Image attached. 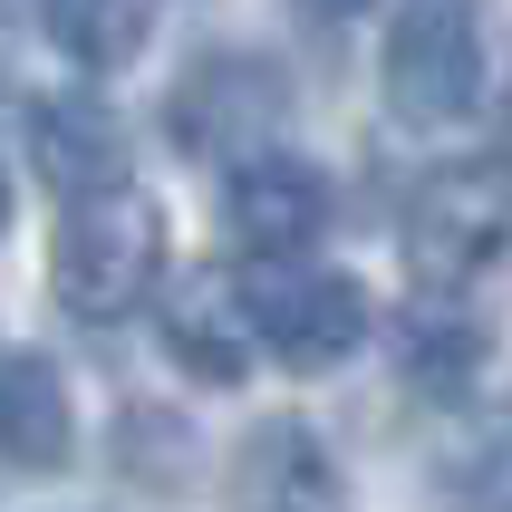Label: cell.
<instances>
[{"label": "cell", "mask_w": 512, "mask_h": 512, "mask_svg": "<svg viewBox=\"0 0 512 512\" xmlns=\"http://www.w3.org/2000/svg\"><path fill=\"white\" fill-rule=\"evenodd\" d=\"M281 116H290V78L271 68V58H252V49L194 58L184 87H174V145H184V155H213V165L271 155Z\"/></svg>", "instance_id": "obj_4"}, {"label": "cell", "mask_w": 512, "mask_h": 512, "mask_svg": "<svg viewBox=\"0 0 512 512\" xmlns=\"http://www.w3.org/2000/svg\"><path fill=\"white\" fill-rule=\"evenodd\" d=\"M387 97L406 126H455L484 97V39L464 0H406V20L387 29Z\"/></svg>", "instance_id": "obj_5"}, {"label": "cell", "mask_w": 512, "mask_h": 512, "mask_svg": "<svg viewBox=\"0 0 512 512\" xmlns=\"http://www.w3.org/2000/svg\"><path fill=\"white\" fill-rule=\"evenodd\" d=\"M0 223H10V174H0Z\"/></svg>", "instance_id": "obj_14"}, {"label": "cell", "mask_w": 512, "mask_h": 512, "mask_svg": "<svg viewBox=\"0 0 512 512\" xmlns=\"http://www.w3.org/2000/svg\"><path fill=\"white\" fill-rule=\"evenodd\" d=\"M68 455H78V406H68L58 358L10 348V358H0V464H20V474H58Z\"/></svg>", "instance_id": "obj_10"}, {"label": "cell", "mask_w": 512, "mask_h": 512, "mask_svg": "<svg viewBox=\"0 0 512 512\" xmlns=\"http://www.w3.org/2000/svg\"><path fill=\"white\" fill-rule=\"evenodd\" d=\"M165 281V213L145 184H107V194L58 203V242H49V290L78 319H126L145 290Z\"/></svg>", "instance_id": "obj_1"}, {"label": "cell", "mask_w": 512, "mask_h": 512, "mask_svg": "<svg viewBox=\"0 0 512 512\" xmlns=\"http://www.w3.org/2000/svg\"><path fill=\"white\" fill-rule=\"evenodd\" d=\"M39 10L78 68H126L145 49V20H155V0H39Z\"/></svg>", "instance_id": "obj_12"}, {"label": "cell", "mask_w": 512, "mask_h": 512, "mask_svg": "<svg viewBox=\"0 0 512 512\" xmlns=\"http://www.w3.org/2000/svg\"><path fill=\"white\" fill-rule=\"evenodd\" d=\"M165 358L203 387H242L261 368L252 348V310H242V281L232 271H194V281L165 290Z\"/></svg>", "instance_id": "obj_9"}, {"label": "cell", "mask_w": 512, "mask_h": 512, "mask_svg": "<svg viewBox=\"0 0 512 512\" xmlns=\"http://www.w3.org/2000/svg\"><path fill=\"white\" fill-rule=\"evenodd\" d=\"M223 512H348V474L310 426H252L232 445Z\"/></svg>", "instance_id": "obj_8"}, {"label": "cell", "mask_w": 512, "mask_h": 512, "mask_svg": "<svg viewBox=\"0 0 512 512\" xmlns=\"http://www.w3.org/2000/svg\"><path fill=\"white\" fill-rule=\"evenodd\" d=\"M223 223L232 242L252 261H300L329 232V174L310 155H252V165H232V194H223Z\"/></svg>", "instance_id": "obj_6"}, {"label": "cell", "mask_w": 512, "mask_h": 512, "mask_svg": "<svg viewBox=\"0 0 512 512\" xmlns=\"http://www.w3.org/2000/svg\"><path fill=\"white\" fill-rule=\"evenodd\" d=\"M242 281V310H252V348L290 377H319V368H348L377 329V300L368 281L348 271H319V261H252L232 271Z\"/></svg>", "instance_id": "obj_2"}, {"label": "cell", "mask_w": 512, "mask_h": 512, "mask_svg": "<svg viewBox=\"0 0 512 512\" xmlns=\"http://www.w3.org/2000/svg\"><path fill=\"white\" fill-rule=\"evenodd\" d=\"M503 116H512V78H503Z\"/></svg>", "instance_id": "obj_15"}, {"label": "cell", "mask_w": 512, "mask_h": 512, "mask_svg": "<svg viewBox=\"0 0 512 512\" xmlns=\"http://www.w3.org/2000/svg\"><path fill=\"white\" fill-rule=\"evenodd\" d=\"M290 10H310V20H348V10H368V0H290Z\"/></svg>", "instance_id": "obj_13"}, {"label": "cell", "mask_w": 512, "mask_h": 512, "mask_svg": "<svg viewBox=\"0 0 512 512\" xmlns=\"http://www.w3.org/2000/svg\"><path fill=\"white\" fill-rule=\"evenodd\" d=\"M29 165H39V184H49L58 203L126 184V126H116V107L87 97V87L29 97Z\"/></svg>", "instance_id": "obj_7"}, {"label": "cell", "mask_w": 512, "mask_h": 512, "mask_svg": "<svg viewBox=\"0 0 512 512\" xmlns=\"http://www.w3.org/2000/svg\"><path fill=\"white\" fill-rule=\"evenodd\" d=\"M503 252H512V155H455V165H435L416 184V203H406V261H416V281L455 300Z\"/></svg>", "instance_id": "obj_3"}, {"label": "cell", "mask_w": 512, "mask_h": 512, "mask_svg": "<svg viewBox=\"0 0 512 512\" xmlns=\"http://www.w3.org/2000/svg\"><path fill=\"white\" fill-rule=\"evenodd\" d=\"M397 348H406V377L426 397H464L474 368H484V319L464 300H445V290H416V310L397 319Z\"/></svg>", "instance_id": "obj_11"}]
</instances>
